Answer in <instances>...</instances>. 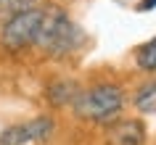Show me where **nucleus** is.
Returning a JSON list of instances; mask_svg holds the SVG:
<instances>
[{
  "label": "nucleus",
  "mask_w": 156,
  "mask_h": 145,
  "mask_svg": "<svg viewBox=\"0 0 156 145\" xmlns=\"http://www.w3.org/2000/svg\"><path fill=\"white\" fill-rule=\"evenodd\" d=\"M37 0H0V21H8L11 16H16L21 11L32 8Z\"/></svg>",
  "instance_id": "obj_9"
},
{
  "label": "nucleus",
  "mask_w": 156,
  "mask_h": 145,
  "mask_svg": "<svg viewBox=\"0 0 156 145\" xmlns=\"http://www.w3.org/2000/svg\"><path fill=\"white\" fill-rule=\"evenodd\" d=\"M135 61H138V66L143 69V71H156V37L138 48Z\"/></svg>",
  "instance_id": "obj_6"
},
{
  "label": "nucleus",
  "mask_w": 156,
  "mask_h": 145,
  "mask_svg": "<svg viewBox=\"0 0 156 145\" xmlns=\"http://www.w3.org/2000/svg\"><path fill=\"white\" fill-rule=\"evenodd\" d=\"M42 16H45V8H32L21 11L16 16H11L8 21H3V34H0V40H3V48L8 50H24L29 45H34L37 40V32H40V24H42Z\"/></svg>",
  "instance_id": "obj_3"
},
{
  "label": "nucleus",
  "mask_w": 156,
  "mask_h": 145,
  "mask_svg": "<svg viewBox=\"0 0 156 145\" xmlns=\"http://www.w3.org/2000/svg\"><path fill=\"white\" fill-rule=\"evenodd\" d=\"M82 40H85L82 29L66 16V11H61L58 5H45V16H42L40 32L34 40L37 48L53 58H64L80 48Z\"/></svg>",
  "instance_id": "obj_1"
},
{
  "label": "nucleus",
  "mask_w": 156,
  "mask_h": 145,
  "mask_svg": "<svg viewBox=\"0 0 156 145\" xmlns=\"http://www.w3.org/2000/svg\"><path fill=\"white\" fill-rule=\"evenodd\" d=\"M135 105H138V111H143V113H156V82L154 85H146V87L135 95Z\"/></svg>",
  "instance_id": "obj_7"
},
{
  "label": "nucleus",
  "mask_w": 156,
  "mask_h": 145,
  "mask_svg": "<svg viewBox=\"0 0 156 145\" xmlns=\"http://www.w3.org/2000/svg\"><path fill=\"white\" fill-rule=\"evenodd\" d=\"M154 8H156V0H143L138 5V11H154Z\"/></svg>",
  "instance_id": "obj_10"
},
{
  "label": "nucleus",
  "mask_w": 156,
  "mask_h": 145,
  "mask_svg": "<svg viewBox=\"0 0 156 145\" xmlns=\"http://www.w3.org/2000/svg\"><path fill=\"white\" fill-rule=\"evenodd\" d=\"M74 113L80 119H90V121H108L122 111L124 95L116 85H95V87L77 92V98L72 100Z\"/></svg>",
  "instance_id": "obj_2"
},
{
  "label": "nucleus",
  "mask_w": 156,
  "mask_h": 145,
  "mask_svg": "<svg viewBox=\"0 0 156 145\" xmlns=\"http://www.w3.org/2000/svg\"><path fill=\"white\" fill-rule=\"evenodd\" d=\"M143 137H146V132H143V124L140 121H116V124H111L108 127V145H140L143 143Z\"/></svg>",
  "instance_id": "obj_5"
},
{
  "label": "nucleus",
  "mask_w": 156,
  "mask_h": 145,
  "mask_svg": "<svg viewBox=\"0 0 156 145\" xmlns=\"http://www.w3.org/2000/svg\"><path fill=\"white\" fill-rule=\"evenodd\" d=\"M74 98H77V87H74L72 82H58L50 87V100L56 105H64V103H72Z\"/></svg>",
  "instance_id": "obj_8"
},
{
  "label": "nucleus",
  "mask_w": 156,
  "mask_h": 145,
  "mask_svg": "<svg viewBox=\"0 0 156 145\" xmlns=\"http://www.w3.org/2000/svg\"><path fill=\"white\" fill-rule=\"evenodd\" d=\"M53 119L50 116H37V119L16 124L0 132V145H29V143H45L53 135Z\"/></svg>",
  "instance_id": "obj_4"
}]
</instances>
